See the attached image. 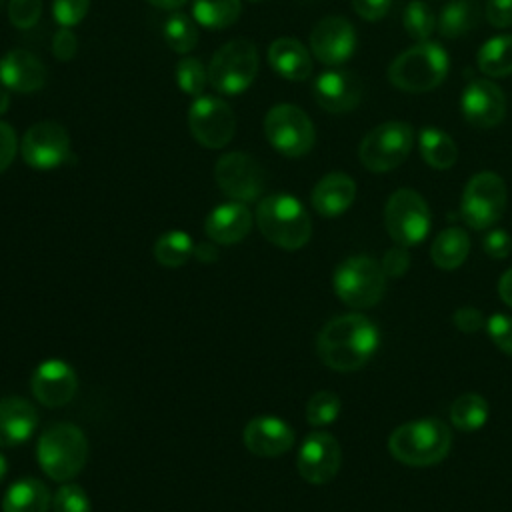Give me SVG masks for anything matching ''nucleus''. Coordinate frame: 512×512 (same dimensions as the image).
<instances>
[{
	"mask_svg": "<svg viewBox=\"0 0 512 512\" xmlns=\"http://www.w3.org/2000/svg\"><path fill=\"white\" fill-rule=\"evenodd\" d=\"M414 146V128L408 122L390 120L374 126L360 142L358 158L370 172H388L400 166Z\"/></svg>",
	"mask_w": 512,
	"mask_h": 512,
	"instance_id": "nucleus-8",
	"label": "nucleus"
},
{
	"mask_svg": "<svg viewBox=\"0 0 512 512\" xmlns=\"http://www.w3.org/2000/svg\"><path fill=\"white\" fill-rule=\"evenodd\" d=\"M242 12L240 0H194L192 2V16L196 24L210 28V30H222L232 26Z\"/></svg>",
	"mask_w": 512,
	"mask_h": 512,
	"instance_id": "nucleus-31",
	"label": "nucleus"
},
{
	"mask_svg": "<svg viewBox=\"0 0 512 512\" xmlns=\"http://www.w3.org/2000/svg\"><path fill=\"white\" fill-rule=\"evenodd\" d=\"M194 254V240L184 230H168L154 244V258L164 268H180Z\"/></svg>",
	"mask_w": 512,
	"mask_h": 512,
	"instance_id": "nucleus-33",
	"label": "nucleus"
},
{
	"mask_svg": "<svg viewBox=\"0 0 512 512\" xmlns=\"http://www.w3.org/2000/svg\"><path fill=\"white\" fill-rule=\"evenodd\" d=\"M258 48L252 40L236 38L216 50L208 64V82L226 96L248 90L258 74Z\"/></svg>",
	"mask_w": 512,
	"mask_h": 512,
	"instance_id": "nucleus-6",
	"label": "nucleus"
},
{
	"mask_svg": "<svg viewBox=\"0 0 512 512\" xmlns=\"http://www.w3.org/2000/svg\"><path fill=\"white\" fill-rule=\"evenodd\" d=\"M164 40L178 54H186L194 50V46L198 44L196 20H192L182 12H174L164 22Z\"/></svg>",
	"mask_w": 512,
	"mask_h": 512,
	"instance_id": "nucleus-34",
	"label": "nucleus"
},
{
	"mask_svg": "<svg viewBox=\"0 0 512 512\" xmlns=\"http://www.w3.org/2000/svg\"><path fill=\"white\" fill-rule=\"evenodd\" d=\"M354 12L370 22L384 18L392 6V0H350Z\"/></svg>",
	"mask_w": 512,
	"mask_h": 512,
	"instance_id": "nucleus-46",
	"label": "nucleus"
},
{
	"mask_svg": "<svg viewBox=\"0 0 512 512\" xmlns=\"http://www.w3.org/2000/svg\"><path fill=\"white\" fill-rule=\"evenodd\" d=\"M196 260H200L202 264H210L218 258V250H216V244L214 242H200V244H194V254H192Z\"/></svg>",
	"mask_w": 512,
	"mask_h": 512,
	"instance_id": "nucleus-49",
	"label": "nucleus"
},
{
	"mask_svg": "<svg viewBox=\"0 0 512 512\" xmlns=\"http://www.w3.org/2000/svg\"><path fill=\"white\" fill-rule=\"evenodd\" d=\"M486 330L496 348L512 356V316L506 314H492L486 320Z\"/></svg>",
	"mask_w": 512,
	"mask_h": 512,
	"instance_id": "nucleus-41",
	"label": "nucleus"
},
{
	"mask_svg": "<svg viewBox=\"0 0 512 512\" xmlns=\"http://www.w3.org/2000/svg\"><path fill=\"white\" fill-rule=\"evenodd\" d=\"M356 198V182L344 172L322 176L312 190V206L320 216L336 218L344 214Z\"/></svg>",
	"mask_w": 512,
	"mask_h": 512,
	"instance_id": "nucleus-24",
	"label": "nucleus"
},
{
	"mask_svg": "<svg viewBox=\"0 0 512 512\" xmlns=\"http://www.w3.org/2000/svg\"><path fill=\"white\" fill-rule=\"evenodd\" d=\"M340 398L330 390H320L310 396L306 404V422L310 426H328L340 414Z\"/></svg>",
	"mask_w": 512,
	"mask_h": 512,
	"instance_id": "nucleus-36",
	"label": "nucleus"
},
{
	"mask_svg": "<svg viewBox=\"0 0 512 512\" xmlns=\"http://www.w3.org/2000/svg\"><path fill=\"white\" fill-rule=\"evenodd\" d=\"M176 82L182 92L198 98L208 84V70L198 58L186 56L176 64Z\"/></svg>",
	"mask_w": 512,
	"mask_h": 512,
	"instance_id": "nucleus-37",
	"label": "nucleus"
},
{
	"mask_svg": "<svg viewBox=\"0 0 512 512\" xmlns=\"http://www.w3.org/2000/svg\"><path fill=\"white\" fill-rule=\"evenodd\" d=\"M54 512H92L90 498L78 484L62 482L52 500Z\"/></svg>",
	"mask_w": 512,
	"mask_h": 512,
	"instance_id": "nucleus-38",
	"label": "nucleus"
},
{
	"mask_svg": "<svg viewBox=\"0 0 512 512\" xmlns=\"http://www.w3.org/2000/svg\"><path fill=\"white\" fill-rule=\"evenodd\" d=\"M506 184L496 172L474 174L460 198V216L474 230L492 228L506 210Z\"/></svg>",
	"mask_w": 512,
	"mask_h": 512,
	"instance_id": "nucleus-9",
	"label": "nucleus"
},
{
	"mask_svg": "<svg viewBox=\"0 0 512 512\" xmlns=\"http://www.w3.org/2000/svg\"><path fill=\"white\" fill-rule=\"evenodd\" d=\"M450 446V428L438 418L404 422L388 438L390 454L406 466H432L446 458Z\"/></svg>",
	"mask_w": 512,
	"mask_h": 512,
	"instance_id": "nucleus-3",
	"label": "nucleus"
},
{
	"mask_svg": "<svg viewBox=\"0 0 512 512\" xmlns=\"http://www.w3.org/2000/svg\"><path fill=\"white\" fill-rule=\"evenodd\" d=\"M484 252L494 260H504L512 252V238L504 228H488L482 238Z\"/></svg>",
	"mask_w": 512,
	"mask_h": 512,
	"instance_id": "nucleus-42",
	"label": "nucleus"
},
{
	"mask_svg": "<svg viewBox=\"0 0 512 512\" xmlns=\"http://www.w3.org/2000/svg\"><path fill=\"white\" fill-rule=\"evenodd\" d=\"M430 208L412 188H398L384 206V226L400 246L420 244L430 232Z\"/></svg>",
	"mask_w": 512,
	"mask_h": 512,
	"instance_id": "nucleus-11",
	"label": "nucleus"
},
{
	"mask_svg": "<svg viewBox=\"0 0 512 512\" xmlns=\"http://www.w3.org/2000/svg\"><path fill=\"white\" fill-rule=\"evenodd\" d=\"M30 388L40 404L48 408L64 406L74 398L78 390L76 370L66 360L48 358L34 368Z\"/></svg>",
	"mask_w": 512,
	"mask_h": 512,
	"instance_id": "nucleus-18",
	"label": "nucleus"
},
{
	"mask_svg": "<svg viewBox=\"0 0 512 512\" xmlns=\"http://www.w3.org/2000/svg\"><path fill=\"white\" fill-rule=\"evenodd\" d=\"M498 294L506 306L512 308V268H508L498 280Z\"/></svg>",
	"mask_w": 512,
	"mask_h": 512,
	"instance_id": "nucleus-50",
	"label": "nucleus"
},
{
	"mask_svg": "<svg viewBox=\"0 0 512 512\" xmlns=\"http://www.w3.org/2000/svg\"><path fill=\"white\" fill-rule=\"evenodd\" d=\"M192 136L204 148H224L236 132V118L228 102L218 96H198L188 112Z\"/></svg>",
	"mask_w": 512,
	"mask_h": 512,
	"instance_id": "nucleus-13",
	"label": "nucleus"
},
{
	"mask_svg": "<svg viewBox=\"0 0 512 512\" xmlns=\"http://www.w3.org/2000/svg\"><path fill=\"white\" fill-rule=\"evenodd\" d=\"M148 4L160 8V10H178L182 8L188 0H146Z\"/></svg>",
	"mask_w": 512,
	"mask_h": 512,
	"instance_id": "nucleus-51",
	"label": "nucleus"
},
{
	"mask_svg": "<svg viewBox=\"0 0 512 512\" xmlns=\"http://www.w3.org/2000/svg\"><path fill=\"white\" fill-rule=\"evenodd\" d=\"M332 286L346 306L362 310L380 302L386 288V274L372 256H350L334 270Z\"/></svg>",
	"mask_w": 512,
	"mask_h": 512,
	"instance_id": "nucleus-7",
	"label": "nucleus"
},
{
	"mask_svg": "<svg viewBox=\"0 0 512 512\" xmlns=\"http://www.w3.org/2000/svg\"><path fill=\"white\" fill-rule=\"evenodd\" d=\"M20 152L28 166L52 170L70 158V136L62 124L42 120L26 130Z\"/></svg>",
	"mask_w": 512,
	"mask_h": 512,
	"instance_id": "nucleus-14",
	"label": "nucleus"
},
{
	"mask_svg": "<svg viewBox=\"0 0 512 512\" xmlns=\"http://www.w3.org/2000/svg\"><path fill=\"white\" fill-rule=\"evenodd\" d=\"M18 150V140H16V132L10 124L0 122V172H4Z\"/></svg>",
	"mask_w": 512,
	"mask_h": 512,
	"instance_id": "nucleus-47",
	"label": "nucleus"
},
{
	"mask_svg": "<svg viewBox=\"0 0 512 512\" xmlns=\"http://www.w3.org/2000/svg\"><path fill=\"white\" fill-rule=\"evenodd\" d=\"M402 26L406 34L416 42H428L430 34L434 32L436 18L432 8L422 0H412L402 14Z\"/></svg>",
	"mask_w": 512,
	"mask_h": 512,
	"instance_id": "nucleus-35",
	"label": "nucleus"
},
{
	"mask_svg": "<svg viewBox=\"0 0 512 512\" xmlns=\"http://www.w3.org/2000/svg\"><path fill=\"white\" fill-rule=\"evenodd\" d=\"M488 420V402L476 392L460 394L450 406V422L464 432L480 430Z\"/></svg>",
	"mask_w": 512,
	"mask_h": 512,
	"instance_id": "nucleus-32",
	"label": "nucleus"
},
{
	"mask_svg": "<svg viewBox=\"0 0 512 512\" xmlns=\"http://www.w3.org/2000/svg\"><path fill=\"white\" fill-rule=\"evenodd\" d=\"M476 66L488 78L512 74V34H500L482 44L476 54Z\"/></svg>",
	"mask_w": 512,
	"mask_h": 512,
	"instance_id": "nucleus-29",
	"label": "nucleus"
},
{
	"mask_svg": "<svg viewBox=\"0 0 512 512\" xmlns=\"http://www.w3.org/2000/svg\"><path fill=\"white\" fill-rule=\"evenodd\" d=\"M312 54L326 66H340L356 50V30L344 16H324L310 32Z\"/></svg>",
	"mask_w": 512,
	"mask_h": 512,
	"instance_id": "nucleus-17",
	"label": "nucleus"
},
{
	"mask_svg": "<svg viewBox=\"0 0 512 512\" xmlns=\"http://www.w3.org/2000/svg\"><path fill=\"white\" fill-rule=\"evenodd\" d=\"M254 218L262 236L282 250H298L312 236V220L306 208L290 194L264 196Z\"/></svg>",
	"mask_w": 512,
	"mask_h": 512,
	"instance_id": "nucleus-2",
	"label": "nucleus"
},
{
	"mask_svg": "<svg viewBox=\"0 0 512 512\" xmlns=\"http://www.w3.org/2000/svg\"><path fill=\"white\" fill-rule=\"evenodd\" d=\"M46 78V66L24 48H14L0 58V82L12 92H36L46 84Z\"/></svg>",
	"mask_w": 512,
	"mask_h": 512,
	"instance_id": "nucleus-21",
	"label": "nucleus"
},
{
	"mask_svg": "<svg viewBox=\"0 0 512 512\" xmlns=\"http://www.w3.org/2000/svg\"><path fill=\"white\" fill-rule=\"evenodd\" d=\"M378 326L364 314H342L322 326L316 352L332 370L352 372L362 368L378 350Z\"/></svg>",
	"mask_w": 512,
	"mask_h": 512,
	"instance_id": "nucleus-1",
	"label": "nucleus"
},
{
	"mask_svg": "<svg viewBox=\"0 0 512 512\" xmlns=\"http://www.w3.org/2000/svg\"><path fill=\"white\" fill-rule=\"evenodd\" d=\"M464 120L480 130L500 124L506 116V96L502 88L488 78H472L460 96Z\"/></svg>",
	"mask_w": 512,
	"mask_h": 512,
	"instance_id": "nucleus-15",
	"label": "nucleus"
},
{
	"mask_svg": "<svg viewBox=\"0 0 512 512\" xmlns=\"http://www.w3.org/2000/svg\"><path fill=\"white\" fill-rule=\"evenodd\" d=\"M478 16L476 0H450L438 16V32L444 38H460L478 24Z\"/></svg>",
	"mask_w": 512,
	"mask_h": 512,
	"instance_id": "nucleus-30",
	"label": "nucleus"
},
{
	"mask_svg": "<svg viewBox=\"0 0 512 512\" xmlns=\"http://www.w3.org/2000/svg\"><path fill=\"white\" fill-rule=\"evenodd\" d=\"M242 442L254 456L276 458L294 446V430L278 416H256L244 426Z\"/></svg>",
	"mask_w": 512,
	"mask_h": 512,
	"instance_id": "nucleus-20",
	"label": "nucleus"
},
{
	"mask_svg": "<svg viewBox=\"0 0 512 512\" xmlns=\"http://www.w3.org/2000/svg\"><path fill=\"white\" fill-rule=\"evenodd\" d=\"M6 470H8V462H6V458H4L2 452H0V482H2L4 476H6Z\"/></svg>",
	"mask_w": 512,
	"mask_h": 512,
	"instance_id": "nucleus-53",
	"label": "nucleus"
},
{
	"mask_svg": "<svg viewBox=\"0 0 512 512\" xmlns=\"http://www.w3.org/2000/svg\"><path fill=\"white\" fill-rule=\"evenodd\" d=\"M484 14H486V20L494 28H510L512 26V0H486Z\"/></svg>",
	"mask_w": 512,
	"mask_h": 512,
	"instance_id": "nucleus-45",
	"label": "nucleus"
},
{
	"mask_svg": "<svg viewBox=\"0 0 512 512\" xmlns=\"http://www.w3.org/2000/svg\"><path fill=\"white\" fill-rule=\"evenodd\" d=\"M312 92L322 110L330 114H344L360 104L364 84L356 72L326 70L314 80Z\"/></svg>",
	"mask_w": 512,
	"mask_h": 512,
	"instance_id": "nucleus-19",
	"label": "nucleus"
},
{
	"mask_svg": "<svg viewBox=\"0 0 512 512\" xmlns=\"http://www.w3.org/2000/svg\"><path fill=\"white\" fill-rule=\"evenodd\" d=\"M8 106H10V94L4 88H0V116L8 110Z\"/></svg>",
	"mask_w": 512,
	"mask_h": 512,
	"instance_id": "nucleus-52",
	"label": "nucleus"
},
{
	"mask_svg": "<svg viewBox=\"0 0 512 512\" xmlns=\"http://www.w3.org/2000/svg\"><path fill=\"white\" fill-rule=\"evenodd\" d=\"M214 180L230 200L248 204L264 192L266 172L250 154L228 152L216 160Z\"/></svg>",
	"mask_w": 512,
	"mask_h": 512,
	"instance_id": "nucleus-12",
	"label": "nucleus"
},
{
	"mask_svg": "<svg viewBox=\"0 0 512 512\" xmlns=\"http://www.w3.org/2000/svg\"><path fill=\"white\" fill-rule=\"evenodd\" d=\"M50 490L38 478H20L2 496V512H48Z\"/></svg>",
	"mask_w": 512,
	"mask_h": 512,
	"instance_id": "nucleus-26",
	"label": "nucleus"
},
{
	"mask_svg": "<svg viewBox=\"0 0 512 512\" xmlns=\"http://www.w3.org/2000/svg\"><path fill=\"white\" fill-rule=\"evenodd\" d=\"M252 228V212L244 202L230 200L210 210L204 222V232L214 244H236L248 236Z\"/></svg>",
	"mask_w": 512,
	"mask_h": 512,
	"instance_id": "nucleus-22",
	"label": "nucleus"
},
{
	"mask_svg": "<svg viewBox=\"0 0 512 512\" xmlns=\"http://www.w3.org/2000/svg\"><path fill=\"white\" fill-rule=\"evenodd\" d=\"M452 322L460 332L472 334V332H478L482 328V312L474 306H460L452 314Z\"/></svg>",
	"mask_w": 512,
	"mask_h": 512,
	"instance_id": "nucleus-48",
	"label": "nucleus"
},
{
	"mask_svg": "<svg viewBox=\"0 0 512 512\" xmlns=\"http://www.w3.org/2000/svg\"><path fill=\"white\" fill-rule=\"evenodd\" d=\"M380 266H382L386 278H398V276H402V274L408 270V266H410V252H408V248H406V246H400V244L392 246V248L384 254Z\"/></svg>",
	"mask_w": 512,
	"mask_h": 512,
	"instance_id": "nucleus-43",
	"label": "nucleus"
},
{
	"mask_svg": "<svg viewBox=\"0 0 512 512\" xmlns=\"http://www.w3.org/2000/svg\"><path fill=\"white\" fill-rule=\"evenodd\" d=\"M268 62L278 76L292 82L306 80L312 74L310 52L296 38H276L268 48Z\"/></svg>",
	"mask_w": 512,
	"mask_h": 512,
	"instance_id": "nucleus-25",
	"label": "nucleus"
},
{
	"mask_svg": "<svg viewBox=\"0 0 512 512\" xmlns=\"http://www.w3.org/2000/svg\"><path fill=\"white\" fill-rule=\"evenodd\" d=\"M342 464V450L338 440L328 432H312L304 438L296 466L300 476L310 484L330 482Z\"/></svg>",
	"mask_w": 512,
	"mask_h": 512,
	"instance_id": "nucleus-16",
	"label": "nucleus"
},
{
	"mask_svg": "<svg viewBox=\"0 0 512 512\" xmlns=\"http://www.w3.org/2000/svg\"><path fill=\"white\" fill-rule=\"evenodd\" d=\"M248 2H262V0H248Z\"/></svg>",
	"mask_w": 512,
	"mask_h": 512,
	"instance_id": "nucleus-54",
	"label": "nucleus"
},
{
	"mask_svg": "<svg viewBox=\"0 0 512 512\" xmlns=\"http://www.w3.org/2000/svg\"><path fill=\"white\" fill-rule=\"evenodd\" d=\"M450 58L438 42H418L398 54L388 66V80L404 92H428L440 86L448 74Z\"/></svg>",
	"mask_w": 512,
	"mask_h": 512,
	"instance_id": "nucleus-5",
	"label": "nucleus"
},
{
	"mask_svg": "<svg viewBox=\"0 0 512 512\" xmlns=\"http://www.w3.org/2000/svg\"><path fill=\"white\" fill-rule=\"evenodd\" d=\"M468 252H470L468 234L458 226H450L438 232V236L434 238L430 248V258L438 268L454 270L464 264Z\"/></svg>",
	"mask_w": 512,
	"mask_h": 512,
	"instance_id": "nucleus-28",
	"label": "nucleus"
},
{
	"mask_svg": "<svg viewBox=\"0 0 512 512\" xmlns=\"http://www.w3.org/2000/svg\"><path fill=\"white\" fill-rule=\"evenodd\" d=\"M264 134L270 146L288 158L308 154L316 140L312 120L294 104L272 106L264 118Z\"/></svg>",
	"mask_w": 512,
	"mask_h": 512,
	"instance_id": "nucleus-10",
	"label": "nucleus"
},
{
	"mask_svg": "<svg viewBox=\"0 0 512 512\" xmlns=\"http://www.w3.org/2000/svg\"><path fill=\"white\" fill-rule=\"evenodd\" d=\"M90 0H52V16L62 28H72L84 20Z\"/></svg>",
	"mask_w": 512,
	"mask_h": 512,
	"instance_id": "nucleus-39",
	"label": "nucleus"
},
{
	"mask_svg": "<svg viewBox=\"0 0 512 512\" xmlns=\"http://www.w3.org/2000/svg\"><path fill=\"white\" fill-rule=\"evenodd\" d=\"M42 14V0H10L8 2V18L10 22L20 28H32Z\"/></svg>",
	"mask_w": 512,
	"mask_h": 512,
	"instance_id": "nucleus-40",
	"label": "nucleus"
},
{
	"mask_svg": "<svg viewBox=\"0 0 512 512\" xmlns=\"http://www.w3.org/2000/svg\"><path fill=\"white\" fill-rule=\"evenodd\" d=\"M36 458L44 474L56 482H68L82 472L88 460L84 432L70 422H58L40 432Z\"/></svg>",
	"mask_w": 512,
	"mask_h": 512,
	"instance_id": "nucleus-4",
	"label": "nucleus"
},
{
	"mask_svg": "<svg viewBox=\"0 0 512 512\" xmlns=\"http://www.w3.org/2000/svg\"><path fill=\"white\" fill-rule=\"evenodd\" d=\"M38 428V410L22 396L0 398V446H18Z\"/></svg>",
	"mask_w": 512,
	"mask_h": 512,
	"instance_id": "nucleus-23",
	"label": "nucleus"
},
{
	"mask_svg": "<svg viewBox=\"0 0 512 512\" xmlns=\"http://www.w3.org/2000/svg\"><path fill=\"white\" fill-rule=\"evenodd\" d=\"M78 50V38L70 28H60L52 38V54L60 62H68L76 56Z\"/></svg>",
	"mask_w": 512,
	"mask_h": 512,
	"instance_id": "nucleus-44",
	"label": "nucleus"
},
{
	"mask_svg": "<svg viewBox=\"0 0 512 512\" xmlns=\"http://www.w3.org/2000/svg\"><path fill=\"white\" fill-rule=\"evenodd\" d=\"M418 150L422 160L436 170H448L458 160L456 142L436 126H424L418 132Z\"/></svg>",
	"mask_w": 512,
	"mask_h": 512,
	"instance_id": "nucleus-27",
	"label": "nucleus"
}]
</instances>
